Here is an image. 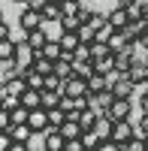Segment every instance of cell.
I'll return each mask as SVG.
<instances>
[{
	"label": "cell",
	"instance_id": "6da1fadb",
	"mask_svg": "<svg viewBox=\"0 0 148 151\" xmlns=\"http://www.w3.org/2000/svg\"><path fill=\"white\" fill-rule=\"evenodd\" d=\"M136 133H139V130L133 127V118H127V121H112V133H109V139H115L118 145H127Z\"/></svg>",
	"mask_w": 148,
	"mask_h": 151
},
{
	"label": "cell",
	"instance_id": "4dcf8cb0",
	"mask_svg": "<svg viewBox=\"0 0 148 151\" xmlns=\"http://www.w3.org/2000/svg\"><path fill=\"white\" fill-rule=\"evenodd\" d=\"M42 91H60V94H64V79H60L57 73L45 76V88H42Z\"/></svg>",
	"mask_w": 148,
	"mask_h": 151
},
{
	"label": "cell",
	"instance_id": "9c48e42d",
	"mask_svg": "<svg viewBox=\"0 0 148 151\" xmlns=\"http://www.w3.org/2000/svg\"><path fill=\"white\" fill-rule=\"evenodd\" d=\"M24 40H27V45L33 48V52H42L45 42L52 40V36H48V30H45V27H36V30H27V33H24Z\"/></svg>",
	"mask_w": 148,
	"mask_h": 151
},
{
	"label": "cell",
	"instance_id": "816d5d0a",
	"mask_svg": "<svg viewBox=\"0 0 148 151\" xmlns=\"http://www.w3.org/2000/svg\"><path fill=\"white\" fill-rule=\"evenodd\" d=\"M0 106H3V94H0Z\"/></svg>",
	"mask_w": 148,
	"mask_h": 151
},
{
	"label": "cell",
	"instance_id": "d590c367",
	"mask_svg": "<svg viewBox=\"0 0 148 151\" xmlns=\"http://www.w3.org/2000/svg\"><path fill=\"white\" fill-rule=\"evenodd\" d=\"M79 40H82V42H88V45H91V42L97 40V30L91 27V24H82V27H79Z\"/></svg>",
	"mask_w": 148,
	"mask_h": 151
},
{
	"label": "cell",
	"instance_id": "ee69618b",
	"mask_svg": "<svg viewBox=\"0 0 148 151\" xmlns=\"http://www.w3.org/2000/svg\"><path fill=\"white\" fill-rule=\"evenodd\" d=\"M9 151H30V145H27V142H12Z\"/></svg>",
	"mask_w": 148,
	"mask_h": 151
},
{
	"label": "cell",
	"instance_id": "52a82bcc",
	"mask_svg": "<svg viewBox=\"0 0 148 151\" xmlns=\"http://www.w3.org/2000/svg\"><path fill=\"white\" fill-rule=\"evenodd\" d=\"M27 124H30V127H33L36 133H45L48 127H52V121H48V109H45V106H36V109H30Z\"/></svg>",
	"mask_w": 148,
	"mask_h": 151
},
{
	"label": "cell",
	"instance_id": "7dc6e473",
	"mask_svg": "<svg viewBox=\"0 0 148 151\" xmlns=\"http://www.w3.org/2000/svg\"><path fill=\"white\" fill-rule=\"evenodd\" d=\"M15 3H21V6H24V3H27V0H15Z\"/></svg>",
	"mask_w": 148,
	"mask_h": 151
},
{
	"label": "cell",
	"instance_id": "30bf717a",
	"mask_svg": "<svg viewBox=\"0 0 148 151\" xmlns=\"http://www.w3.org/2000/svg\"><path fill=\"white\" fill-rule=\"evenodd\" d=\"M109 24H112L115 30H124L127 24H130V12H127V6H115V9H109Z\"/></svg>",
	"mask_w": 148,
	"mask_h": 151
},
{
	"label": "cell",
	"instance_id": "e0dca14e",
	"mask_svg": "<svg viewBox=\"0 0 148 151\" xmlns=\"http://www.w3.org/2000/svg\"><path fill=\"white\" fill-rule=\"evenodd\" d=\"M21 106H27V109L42 106V91H36V88H27V91L21 94Z\"/></svg>",
	"mask_w": 148,
	"mask_h": 151
},
{
	"label": "cell",
	"instance_id": "44dd1931",
	"mask_svg": "<svg viewBox=\"0 0 148 151\" xmlns=\"http://www.w3.org/2000/svg\"><path fill=\"white\" fill-rule=\"evenodd\" d=\"M60 15H64L60 3H52V0H48V3L42 6V18H45V24H48V21H60Z\"/></svg>",
	"mask_w": 148,
	"mask_h": 151
},
{
	"label": "cell",
	"instance_id": "484cf974",
	"mask_svg": "<svg viewBox=\"0 0 148 151\" xmlns=\"http://www.w3.org/2000/svg\"><path fill=\"white\" fill-rule=\"evenodd\" d=\"M127 12H130V21H133V18H142L145 12H148V0H130V3H127Z\"/></svg>",
	"mask_w": 148,
	"mask_h": 151
},
{
	"label": "cell",
	"instance_id": "2e32d148",
	"mask_svg": "<svg viewBox=\"0 0 148 151\" xmlns=\"http://www.w3.org/2000/svg\"><path fill=\"white\" fill-rule=\"evenodd\" d=\"M124 30H127V36H130V40H142V36H145V30H148V18H145V15H142V18H133Z\"/></svg>",
	"mask_w": 148,
	"mask_h": 151
},
{
	"label": "cell",
	"instance_id": "7402d4cb",
	"mask_svg": "<svg viewBox=\"0 0 148 151\" xmlns=\"http://www.w3.org/2000/svg\"><path fill=\"white\" fill-rule=\"evenodd\" d=\"M3 60H15V40H0V64Z\"/></svg>",
	"mask_w": 148,
	"mask_h": 151
},
{
	"label": "cell",
	"instance_id": "7bdbcfd3",
	"mask_svg": "<svg viewBox=\"0 0 148 151\" xmlns=\"http://www.w3.org/2000/svg\"><path fill=\"white\" fill-rule=\"evenodd\" d=\"M48 3V0H27V3H24V6H30V9H40L42 12V6Z\"/></svg>",
	"mask_w": 148,
	"mask_h": 151
},
{
	"label": "cell",
	"instance_id": "3957f363",
	"mask_svg": "<svg viewBox=\"0 0 148 151\" xmlns=\"http://www.w3.org/2000/svg\"><path fill=\"white\" fill-rule=\"evenodd\" d=\"M24 91H27V82H24V76H6L3 82H0V94L3 97H21Z\"/></svg>",
	"mask_w": 148,
	"mask_h": 151
},
{
	"label": "cell",
	"instance_id": "5bb4252c",
	"mask_svg": "<svg viewBox=\"0 0 148 151\" xmlns=\"http://www.w3.org/2000/svg\"><path fill=\"white\" fill-rule=\"evenodd\" d=\"M57 130H60V133L67 136V142H73V139H79V136H82V130H85V127H82V124H79L76 118H67V121L60 124Z\"/></svg>",
	"mask_w": 148,
	"mask_h": 151
},
{
	"label": "cell",
	"instance_id": "836d02e7",
	"mask_svg": "<svg viewBox=\"0 0 148 151\" xmlns=\"http://www.w3.org/2000/svg\"><path fill=\"white\" fill-rule=\"evenodd\" d=\"M106 55H112V48H109L106 42H100V40L91 42V58H94V60H97V58H106Z\"/></svg>",
	"mask_w": 148,
	"mask_h": 151
},
{
	"label": "cell",
	"instance_id": "d6986e66",
	"mask_svg": "<svg viewBox=\"0 0 148 151\" xmlns=\"http://www.w3.org/2000/svg\"><path fill=\"white\" fill-rule=\"evenodd\" d=\"M73 67H76V76H82V79H91V76L97 73L94 58H88V60H73Z\"/></svg>",
	"mask_w": 148,
	"mask_h": 151
},
{
	"label": "cell",
	"instance_id": "83f0119b",
	"mask_svg": "<svg viewBox=\"0 0 148 151\" xmlns=\"http://www.w3.org/2000/svg\"><path fill=\"white\" fill-rule=\"evenodd\" d=\"M27 115H30V109H27V106H21V103L9 109V118H12V124H27Z\"/></svg>",
	"mask_w": 148,
	"mask_h": 151
},
{
	"label": "cell",
	"instance_id": "b9f144b4",
	"mask_svg": "<svg viewBox=\"0 0 148 151\" xmlns=\"http://www.w3.org/2000/svg\"><path fill=\"white\" fill-rule=\"evenodd\" d=\"M12 36V30H9V24L6 21H0V40H9Z\"/></svg>",
	"mask_w": 148,
	"mask_h": 151
},
{
	"label": "cell",
	"instance_id": "f5cc1de1",
	"mask_svg": "<svg viewBox=\"0 0 148 151\" xmlns=\"http://www.w3.org/2000/svg\"><path fill=\"white\" fill-rule=\"evenodd\" d=\"M145 145H148V136H145Z\"/></svg>",
	"mask_w": 148,
	"mask_h": 151
},
{
	"label": "cell",
	"instance_id": "ffe728a7",
	"mask_svg": "<svg viewBox=\"0 0 148 151\" xmlns=\"http://www.w3.org/2000/svg\"><path fill=\"white\" fill-rule=\"evenodd\" d=\"M55 73L60 76V79H70V76H76V67H73V60L57 58V60H55Z\"/></svg>",
	"mask_w": 148,
	"mask_h": 151
},
{
	"label": "cell",
	"instance_id": "5b68a950",
	"mask_svg": "<svg viewBox=\"0 0 148 151\" xmlns=\"http://www.w3.org/2000/svg\"><path fill=\"white\" fill-rule=\"evenodd\" d=\"M130 112H133V100H121V97H115L106 115H109V121H127Z\"/></svg>",
	"mask_w": 148,
	"mask_h": 151
},
{
	"label": "cell",
	"instance_id": "1f68e13d",
	"mask_svg": "<svg viewBox=\"0 0 148 151\" xmlns=\"http://www.w3.org/2000/svg\"><path fill=\"white\" fill-rule=\"evenodd\" d=\"M124 151H148V145H145V136H142V133H136V136H133V139L124 145Z\"/></svg>",
	"mask_w": 148,
	"mask_h": 151
},
{
	"label": "cell",
	"instance_id": "277c9868",
	"mask_svg": "<svg viewBox=\"0 0 148 151\" xmlns=\"http://www.w3.org/2000/svg\"><path fill=\"white\" fill-rule=\"evenodd\" d=\"M64 148H67V136L57 127H48L42 133V151H64Z\"/></svg>",
	"mask_w": 148,
	"mask_h": 151
},
{
	"label": "cell",
	"instance_id": "f6af8a7d",
	"mask_svg": "<svg viewBox=\"0 0 148 151\" xmlns=\"http://www.w3.org/2000/svg\"><path fill=\"white\" fill-rule=\"evenodd\" d=\"M139 109H142V112H148V91L139 97Z\"/></svg>",
	"mask_w": 148,
	"mask_h": 151
},
{
	"label": "cell",
	"instance_id": "60d3db41",
	"mask_svg": "<svg viewBox=\"0 0 148 151\" xmlns=\"http://www.w3.org/2000/svg\"><path fill=\"white\" fill-rule=\"evenodd\" d=\"M136 130H139L142 136H148V112H142V115H139V124H136Z\"/></svg>",
	"mask_w": 148,
	"mask_h": 151
},
{
	"label": "cell",
	"instance_id": "7c38bea8",
	"mask_svg": "<svg viewBox=\"0 0 148 151\" xmlns=\"http://www.w3.org/2000/svg\"><path fill=\"white\" fill-rule=\"evenodd\" d=\"M9 133H12V139H15V142H30L33 136H36V130L30 127V124H12Z\"/></svg>",
	"mask_w": 148,
	"mask_h": 151
},
{
	"label": "cell",
	"instance_id": "c3c4849f",
	"mask_svg": "<svg viewBox=\"0 0 148 151\" xmlns=\"http://www.w3.org/2000/svg\"><path fill=\"white\" fill-rule=\"evenodd\" d=\"M82 151H97V148H82Z\"/></svg>",
	"mask_w": 148,
	"mask_h": 151
},
{
	"label": "cell",
	"instance_id": "f1b7e54d",
	"mask_svg": "<svg viewBox=\"0 0 148 151\" xmlns=\"http://www.w3.org/2000/svg\"><path fill=\"white\" fill-rule=\"evenodd\" d=\"M57 24H60V30H79L85 21H82V15H60Z\"/></svg>",
	"mask_w": 148,
	"mask_h": 151
},
{
	"label": "cell",
	"instance_id": "8992f818",
	"mask_svg": "<svg viewBox=\"0 0 148 151\" xmlns=\"http://www.w3.org/2000/svg\"><path fill=\"white\" fill-rule=\"evenodd\" d=\"M64 94L67 97H88V79H82V76H70L64 79Z\"/></svg>",
	"mask_w": 148,
	"mask_h": 151
},
{
	"label": "cell",
	"instance_id": "8fae6325",
	"mask_svg": "<svg viewBox=\"0 0 148 151\" xmlns=\"http://www.w3.org/2000/svg\"><path fill=\"white\" fill-rule=\"evenodd\" d=\"M112 100H115V94H112V88H109V91L91 94V106H94V109H100L103 115H106V112H109V106H112Z\"/></svg>",
	"mask_w": 148,
	"mask_h": 151
},
{
	"label": "cell",
	"instance_id": "9a60e30c",
	"mask_svg": "<svg viewBox=\"0 0 148 151\" xmlns=\"http://www.w3.org/2000/svg\"><path fill=\"white\" fill-rule=\"evenodd\" d=\"M21 76H24V82H27V88H36V91H42V88H45V76L36 73L33 67H24Z\"/></svg>",
	"mask_w": 148,
	"mask_h": 151
},
{
	"label": "cell",
	"instance_id": "f35d334b",
	"mask_svg": "<svg viewBox=\"0 0 148 151\" xmlns=\"http://www.w3.org/2000/svg\"><path fill=\"white\" fill-rule=\"evenodd\" d=\"M12 127V118H9V109L0 106V130H9Z\"/></svg>",
	"mask_w": 148,
	"mask_h": 151
},
{
	"label": "cell",
	"instance_id": "d4e9b609",
	"mask_svg": "<svg viewBox=\"0 0 148 151\" xmlns=\"http://www.w3.org/2000/svg\"><path fill=\"white\" fill-rule=\"evenodd\" d=\"M79 142H82L85 148H97V145L103 142V136L97 133V130H82V136H79Z\"/></svg>",
	"mask_w": 148,
	"mask_h": 151
},
{
	"label": "cell",
	"instance_id": "4316f807",
	"mask_svg": "<svg viewBox=\"0 0 148 151\" xmlns=\"http://www.w3.org/2000/svg\"><path fill=\"white\" fill-rule=\"evenodd\" d=\"M60 52H64V48H60V40H57V36H52V40L45 42V48H42V55H45V58H52V60H57ZM33 55H36V52H33Z\"/></svg>",
	"mask_w": 148,
	"mask_h": 151
},
{
	"label": "cell",
	"instance_id": "cb8c5ba5",
	"mask_svg": "<svg viewBox=\"0 0 148 151\" xmlns=\"http://www.w3.org/2000/svg\"><path fill=\"white\" fill-rule=\"evenodd\" d=\"M94 67H97V73L109 76V73L115 70V52H112V55H106V58H97V60H94Z\"/></svg>",
	"mask_w": 148,
	"mask_h": 151
},
{
	"label": "cell",
	"instance_id": "11a10c76",
	"mask_svg": "<svg viewBox=\"0 0 148 151\" xmlns=\"http://www.w3.org/2000/svg\"><path fill=\"white\" fill-rule=\"evenodd\" d=\"M30 151H33V148H30Z\"/></svg>",
	"mask_w": 148,
	"mask_h": 151
},
{
	"label": "cell",
	"instance_id": "f546056e",
	"mask_svg": "<svg viewBox=\"0 0 148 151\" xmlns=\"http://www.w3.org/2000/svg\"><path fill=\"white\" fill-rule=\"evenodd\" d=\"M60 91H42V106L45 109H55V106H60Z\"/></svg>",
	"mask_w": 148,
	"mask_h": 151
},
{
	"label": "cell",
	"instance_id": "ba28073f",
	"mask_svg": "<svg viewBox=\"0 0 148 151\" xmlns=\"http://www.w3.org/2000/svg\"><path fill=\"white\" fill-rule=\"evenodd\" d=\"M15 64H18L21 70L33 64V48L27 45V40H24V36H21V40H15Z\"/></svg>",
	"mask_w": 148,
	"mask_h": 151
},
{
	"label": "cell",
	"instance_id": "f907efd6",
	"mask_svg": "<svg viewBox=\"0 0 148 151\" xmlns=\"http://www.w3.org/2000/svg\"><path fill=\"white\" fill-rule=\"evenodd\" d=\"M52 3H64V0H52Z\"/></svg>",
	"mask_w": 148,
	"mask_h": 151
},
{
	"label": "cell",
	"instance_id": "74e56055",
	"mask_svg": "<svg viewBox=\"0 0 148 151\" xmlns=\"http://www.w3.org/2000/svg\"><path fill=\"white\" fill-rule=\"evenodd\" d=\"M12 142H15V139H12V133H9V130H0V151H9Z\"/></svg>",
	"mask_w": 148,
	"mask_h": 151
},
{
	"label": "cell",
	"instance_id": "8d00e7d4",
	"mask_svg": "<svg viewBox=\"0 0 148 151\" xmlns=\"http://www.w3.org/2000/svg\"><path fill=\"white\" fill-rule=\"evenodd\" d=\"M97 151H124V145H118L115 139H103L100 145H97Z\"/></svg>",
	"mask_w": 148,
	"mask_h": 151
},
{
	"label": "cell",
	"instance_id": "603a6c76",
	"mask_svg": "<svg viewBox=\"0 0 148 151\" xmlns=\"http://www.w3.org/2000/svg\"><path fill=\"white\" fill-rule=\"evenodd\" d=\"M85 24H91L94 30H100V27H106V24H109V12H97V9H94L91 15L85 18Z\"/></svg>",
	"mask_w": 148,
	"mask_h": 151
},
{
	"label": "cell",
	"instance_id": "ac0fdd59",
	"mask_svg": "<svg viewBox=\"0 0 148 151\" xmlns=\"http://www.w3.org/2000/svg\"><path fill=\"white\" fill-rule=\"evenodd\" d=\"M88 91L91 94H100V91H109V79L103 73H94L91 79H88Z\"/></svg>",
	"mask_w": 148,
	"mask_h": 151
},
{
	"label": "cell",
	"instance_id": "681fc988",
	"mask_svg": "<svg viewBox=\"0 0 148 151\" xmlns=\"http://www.w3.org/2000/svg\"><path fill=\"white\" fill-rule=\"evenodd\" d=\"M0 21H3V9H0Z\"/></svg>",
	"mask_w": 148,
	"mask_h": 151
},
{
	"label": "cell",
	"instance_id": "db71d44e",
	"mask_svg": "<svg viewBox=\"0 0 148 151\" xmlns=\"http://www.w3.org/2000/svg\"><path fill=\"white\" fill-rule=\"evenodd\" d=\"M145 64H148V58H145Z\"/></svg>",
	"mask_w": 148,
	"mask_h": 151
},
{
	"label": "cell",
	"instance_id": "ab89813d",
	"mask_svg": "<svg viewBox=\"0 0 148 151\" xmlns=\"http://www.w3.org/2000/svg\"><path fill=\"white\" fill-rule=\"evenodd\" d=\"M115 33V27H112V24H106V27H100V30H97V40H100V42H109V36H112ZM94 40V42H97Z\"/></svg>",
	"mask_w": 148,
	"mask_h": 151
},
{
	"label": "cell",
	"instance_id": "4fadbf2b",
	"mask_svg": "<svg viewBox=\"0 0 148 151\" xmlns=\"http://www.w3.org/2000/svg\"><path fill=\"white\" fill-rule=\"evenodd\" d=\"M60 48L64 52H76V48L82 45V40H79V30H60Z\"/></svg>",
	"mask_w": 148,
	"mask_h": 151
},
{
	"label": "cell",
	"instance_id": "d6a6232c",
	"mask_svg": "<svg viewBox=\"0 0 148 151\" xmlns=\"http://www.w3.org/2000/svg\"><path fill=\"white\" fill-rule=\"evenodd\" d=\"M48 121H52V127H60V124L67 121V112L60 109V106H55V109H48Z\"/></svg>",
	"mask_w": 148,
	"mask_h": 151
},
{
	"label": "cell",
	"instance_id": "e575fe53",
	"mask_svg": "<svg viewBox=\"0 0 148 151\" xmlns=\"http://www.w3.org/2000/svg\"><path fill=\"white\" fill-rule=\"evenodd\" d=\"M60 9H64V15H79L82 12V0H64Z\"/></svg>",
	"mask_w": 148,
	"mask_h": 151
},
{
	"label": "cell",
	"instance_id": "bcb514c9",
	"mask_svg": "<svg viewBox=\"0 0 148 151\" xmlns=\"http://www.w3.org/2000/svg\"><path fill=\"white\" fill-rule=\"evenodd\" d=\"M139 42H142V45L148 48V30H145V36H142V40H139Z\"/></svg>",
	"mask_w": 148,
	"mask_h": 151
},
{
	"label": "cell",
	"instance_id": "7a4b0ae2",
	"mask_svg": "<svg viewBox=\"0 0 148 151\" xmlns=\"http://www.w3.org/2000/svg\"><path fill=\"white\" fill-rule=\"evenodd\" d=\"M18 24H21V33H27V30H36V27H45V18H42V12H40V9L24 6V9H21V15H18Z\"/></svg>",
	"mask_w": 148,
	"mask_h": 151
}]
</instances>
